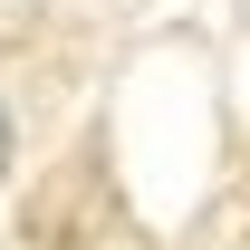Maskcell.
<instances>
[{"instance_id":"obj_1","label":"cell","mask_w":250,"mask_h":250,"mask_svg":"<svg viewBox=\"0 0 250 250\" xmlns=\"http://www.w3.org/2000/svg\"><path fill=\"white\" fill-rule=\"evenodd\" d=\"M0 173H10V106H0Z\"/></svg>"}]
</instances>
